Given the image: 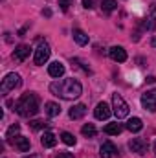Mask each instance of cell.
<instances>
[{"instance_id": "1", "label": "cell", "mask_w": 156, "mask_h": 158, "mask_svg": "<svg viewBox=\"0 0 156 158\" xmlns=\"http://www.w3.org/2000/svg\"><path fill=\"white\" fill-rule=\"evenodd\" d=\"M50 92L57 98H63V99H76L81 96L83 92V86L77 79L68 77V79H61V81H53L50 85Z\"/></svg>"}, {"instance_id": "2", "label": "cell", "mask_w": 156, "mask_h": 158, "mask_svg": "<svg viewBox=\"0 0 156 158\" xmlns=\"http://www.w3.org/2000/svg\"><path fill=\"white\" fill-rule=\"evenodd\" d=\"M15 110H17V114H20L22 118H31V116H35V114L39 112V98H37V94H33V92L24 94V96L17 101Z\"/></svg>"}, {"instance_id": "3", "label": "cell", "mask_w": 156, "mask_h": 158, "mask_svg": "<svg viewBox=\"0 0 156 158\" xmlns=\"http://www.w3.org/2000/svg\"><path fill=\"white\" fill-rule=\"evenodd\" d=\"M112 112L116 114L117 119L129 116V105H127V101H125L119 94H114V96H112Z\"/></svg>"}, {"instance_id": "4", "label": "cell", "mask_w": 156, "mask_h": 158, "mask_svg": "<svg viewBox=\"0 0 156 158\" xmlns=\"http://www.w3.org/2000/svg\"><path fill=\"white\" fill-rule=\"evenodd\" d=\"M17 86H20V76H18V74H15V72H11V74H7L6 77L2 79L0 92H2V94H7V92L15 90Z\"/></svg>"}, {"instance_id": "5", "label": "cell", "mask_w": 156, "mask_h": 158, "mask_svg": "<svg viewBox=\"0 0 156 158\" xmlns=\"http://www.w3.org/2000/svg\"><path fill=\"white\" fill-rule=\"evenodd\" d=\"M142 107L149 112H156V88L142 94Z\"/></svg>"}, {"instance_id": "6", "label": "cell", "mask_w": 156, "mask_h": 158, "mask_svg": "<svg viewBox=\"0 0 156 158\" xmlns=\"http://www.w3.org/2000/svg\"><path fill=\"white\" fill-rule=\"evenodd\" d=\"M48 59H50V46L40 40L37 50H35V55H33V63L35 64H44Z\"/></svg>"}, {"instance_id": "7", "label": "cell", "mask_w": 156, "mask_h": 158, "mask_svg": "<svg viewBox=\"0 0 156 158\" xmlns=\"http://www.w3.org/2000/svg\"><path fill=\"white\" fill-rule=\"evenodd\" d=\"M9 143L15 147V149H18L20 153H28L30 151V147H31V143H30V138H26V136H15V138H9Z\"/></svg>"}, {"instance_id": "8", "label": "cell", "mask_w": 156, "mask_h": 158, "mask_svg": "<svg viewBox=\"0 0 156 158\" xmlns=\"http://www.w3.org/2000/svg\"><path fill=\"white\" fill-rule=\"evenodd\" d=\"M129 149L132 153H138V155H145L147 149H149V143L143 140V138H132L129 142Z\"/></svg>"}, {"instance_id": "9", "label": "cell", "mask_w": 156, "mask_h": 158, "mask_svg": "<svg viewBox=\"0 0 156 158\" xmlns=\"http://www.w3.org/2000/svg\"><path fill=\"white\" fill-rule=\"evenodd\" d=\"M94 114H96V118H97V119H109V118H110V114H112V110H110V107H109L105 101H101V103H97V105H96Z\"/></svg>"}, {"instance_id": "10", "label": "cell", "mask_w": 156, "mask_h": 158, "mask_svg": "<svg viewBox=\"0 0 156 158\" xmlns=\"http://www.w3.org/2000/svg\"><path fill=\"white\" fill-rule=\"evenodd\" d=\"M109 55H110V59L116 61V63H125V61H127V52H125L121 46H112V48L109 50Z\"/></svg>"}, {"instance_id": "11", "label": "cell", "mask_w": 156, "mask_h": 158, "mask_svg": "<svg viewBox=\"0 0 156 158\" xmlns=\"http://www.w3.org/2000/svg\"><path fill=\"white\" fill-rule=\"evenodd\" d=\"M99 155H101V158H114L117 155L116 145H114L112 142H105V143L101 145V149H99Z\"/></svg>"}, {"instance_id": "12", "label": "cell", "mask_w": 156, "mask_h": 158, "mask_svg": "<svg viewBox=\"0 0 156 158\" xmlns=\"http://www.w3.org/2000/svg\"><path fill=\"white\" fill-rule=\"evenodd\" d=\"M28 55H30V46H28V44H20V46L13 52V61H15V63H22Z\"/></svg>"}, {"instance_id": "13", "label": "cell", "mask_w": 156, "mask_h": 158, "mask_svg": "<svg viewBox=\"0 0 156 158\" xmlns=\"http://www.w3.org/2000/svg\"><path fill=\"white\" fill-rule=\"evenodd\" d=\"M48 74L51 76V77H63L64 76V64L63 63H59V61H53L50 66H48Z\"/></svg>"}, {"instance_id": "14", "label": "cell", "mask_w": 156, "mask_h": 158, "mask_svg": "<svg viewBox=\"0 0 156 158\" xmlns=\"http://www.w3.org/2000/svg\"><path fill=\"white\" fill-rule=\"evenodd\" d=\"M156 28V4H151V13L143 22V30H154Z\"/></svg>"}, {"instance_id": "15", "label": "cell", "mask_w": 156, "mask_h": 158, "mask_svg": "<svg viewBox=\"0 0 156 158\" xmlns=\"http://www.w3.org/2000/svg\"><path fill=\"white\" fill-rule=\"evenodd\" d=\"M70 118L72 119H81L84 114H86V105H83V103H79V105H76V107H72L70 109Z\"/></svg>"}, {"instance_id": "16", "label": "cell", "mask_w": 156, "mask_h": 158, "mask_svg": "<svg viewBox=\"0 0 156 158\" xmlns=\"http://www.w3.org/2000/svg\"><path fill=\"white\" fill-rule=\"evenodd\" d=\"M44 112H46L50 118H55V116L61 114V107H59L57 103H53V101H48V103L44 105Z\"/></svg>"}, {"instance_id": "17", "label": "cell", "mask_w": 156, "mask_h": 158, "mask_svg": "<svg viewBox=\"0 0 156 158\" xmlns=\"http://www.w3.org/2000/svg\"><path fill=\"white\" fill-rule=\"evenodd\" d=\"M40 143H42L44 147H53V145L57 143V136H55L53 132L46 131V132L42 134V138H40Z\"/></svg>"}, {"instance_id": "18", "label": "cell", "mask_w": 156, "mask_h": 158, "mask_svg": "<svg viewBox=\"0 0 156 158\" xmlns=\"http://www.w3.org/2000/svg\"><path fill=\"white\" fill-rule=\"evenodd\" d=\"M127 129H129L130 132H140V131L143 129V121L140 118H130L127 121Z\"/></svg>"}, {"instance_id": "19", "label": "cell", "mask_w": 156, "mask_h": 158, "mask_svg": "<svg viewBox=\"0 0 156 158\" xmlns=\"http://www.w3.org/2000/svg\"><path fill=\"white\" fill-rule=\"evenodd\" d=\"M103 131H105V134H112V136H117V134L123 131V127H121V123H117V121H116V123H109V125H107Z\"/></svg>"}, {"instance_id": "20", "label": "cell", "mask_w": 156, "mask_h": 158, "mask_svg": "<svg viewBox=\"0 0 156 158\" xmlns=\"http://www.w3.org/2000/svg\"><path fill=\"white\" fill-rule=\"evenodd\" d=\"M74 40L79 46H84V44H88V35L84 31H81V30H74Z\"/></svg>"}, {"instance_id": "21", "label": "cell", "mask_w": 156, "mask_h": 158, "mask_svg": "<svg viewBox=\"0 0 156 158\" xmlns=\"http://www.w3.org/2000/svg\"><path fill=\"white\" fill-rule=\"evenodd\" d=\"M116 7H117L116 0H101V9H103L105 13H112Z\"/></svg>"}, {"instance_id": "22", "label": "cell", "mask_w": 156, "mask_h": 158, "mask_svg": "<svg viewBox=\"0 0 156 158\" xmlns=\"http://www.w3.org/2000/svg\"><path fill=\"white\" fill-rule=\"evenodd\" d=\"M81 132L86 136V138H94L96 136V127H94V123H86V125H83V129H81Z\"/></svg>"}, {"instance_id": "23", "label": "cell", "mask_w": 156, "mask_h": 158, "mask_svg": "<svg viewBox=\"0 0 156 158\" xmlns=\"http://www.w3.org/2000/svg\"><path fill=\"white\" fill-rule=\"evenodd\" d=\"M20 132V125L18 123H15V125H11L9 129H7V132H6V138L9 140V138H13V136H17Z\"/></svg>"}, {"instance_id": "24", "label": "cell", "mask_w": 156, "mask_h": 158, "mask_svg": "<svg viewBox=\"0 0 156 158\" xmlns=\"http://www.w3.org/2000/svg\"><path fill=\"white\" fill-rule=\"evenodd\" d=\"M61 140H63L66 145H76V138H74V134H70V132H63V134H61Z\"/></svg>"}, {"instance_id": "25", "label": "cell", "mask_w": 156, "mask_h": 158, "mask_svg": "<svg viewBox=\"0 0 156 158\" xmlns=\"http://www.w3.org/2000/svg\"><path fill=\"white\" fill-rule=\"evenodd\" d=\"M46 123L42 121V119H33V121H30V127L33 129V131H39V129H42Z\"/></svg>"}, {"instance_id": "26", "label": "cell", "mask_w": 156, "mask_h": 158, "mask_svg": "<svg viewBox=\"0 0 156 158\" xmlns=\"http://www.w3.org/2000/svg\"><path fill=\"white\" fill-rule=\"evenodd\" d=\"M70 4H72V0H59V6H61V7H63L64 11H66V9L70 7Z\"/></svg>"}, {"instance_id": "27", "label": "cell", "mask_w": 156, "mask_h": 158, "mask_svg": "<svg viewBox=\"0 0 156 158\" xmlns=\"http://www.w3.org/2000/svg\"><path fill=\"white\" fill-rule=\"evenodd\" d=\"M92 4H94L92 0H83V6H84L86 9H90V7H92Z\"/></svg>"}, {"instance_id": "28", "label": "cell", "mask_w": 156, "mask_h": 158, "mask_svg": "<svg viewBox=\"0 0 156 158\" xmlns=\"http://www.w3.org/2000/svg\"><path fill=\"white\" fill-rule=\"evenodd\" d=\"M57 158H74V156H72L70 153H59V156Z\"/></svg>"}, {"instance_id": "29", "label": "cell", "mask_w": 156, "mask_h": 158, "mask_svg": "<svg viewBox=\"0 0 156 158\" xmlns=\"http://www.w3.org/2000/svg\"><path fill=\"white\" fill-rule=\"evenodd\" d=\"M42 15H46V17H50V15H51V11H50V9H44V11H42Z\"/></svg>"}, {"instance_id": "30", "label": "cell", "mask_w": 156, "mask_h": 158, "mask_svg": "<svg viewBox=\"0 0 156 158\" xmlns=\"http://www.w3.org/2000/svg\"><path fill=\"white\" fill-rule=\"evenodd\" d=\"M151 44H153V46L156 48V37H153V40H151Z\"/></svg>"}, {"instance_id": "31", "label": "cell", "mask_w": 156, "mask_h": 158, "mask_svg": "<svg viewBox=\"0 0 156 158\" xmlns=\"http://www.w3.org/2000/svg\"><path fill=\"white\" fill-rule=\"evenodd\" d=\"M26 158H40L39 155H31V156H26Z\"/></svg>"}, {"instance_id": "32", "label": "cell", "mask_w": 156, "mask_h": 158, "mask_svg": "<svg viewBox=\"0 0 156 158\" xmlns=\"http://www.w3.org/2000/svg\"><path fill=\"white\" fill-rule=\"evenodd\" d=\"M154 155H156V142H154Z\"/></svg>"}]
</instances>
